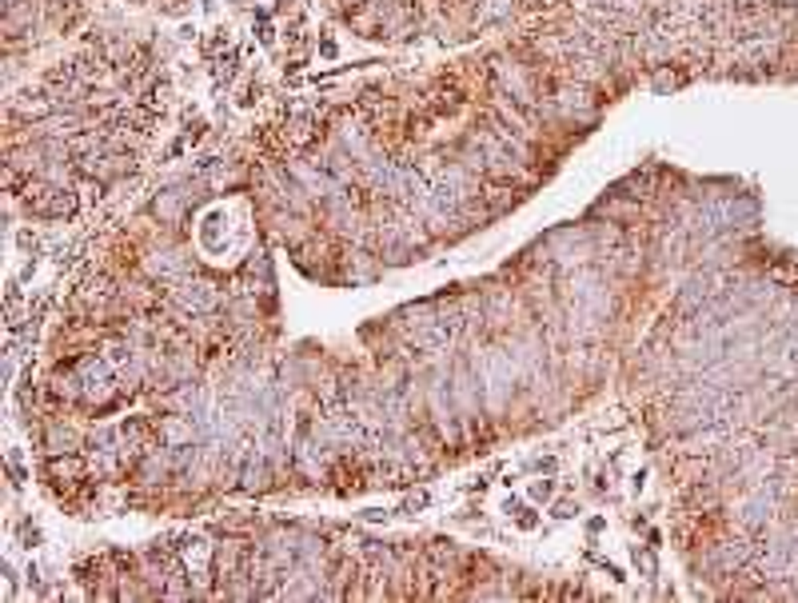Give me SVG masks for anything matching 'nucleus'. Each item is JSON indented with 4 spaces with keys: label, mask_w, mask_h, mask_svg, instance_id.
<instances>
[{
    "label": "nucleus",
    "mask_w": 798,
    "mask_h": 603,
    "mask_svg": "<svg viewBox=\"0 0 798 603\" xmlns=\"http://www.w3.org/2000/svg\"><path fill=\"white\" fill-rule=\"evenodd\" d=\"M551 492H555V488H551V480H539V483L531 488V495H535V500H551Z\"/></svg>",
    "instance_id": "nucleus-1"
}]
</instances>
